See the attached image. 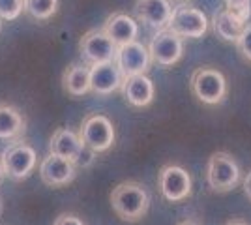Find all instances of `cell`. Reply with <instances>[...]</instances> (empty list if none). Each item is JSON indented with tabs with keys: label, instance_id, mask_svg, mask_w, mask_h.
Here are the masks:
<instances>
[{
	"label": "cell",
	"instance_id": "obj_1",
	"mask_svg": "<svg viewBox=\"0 0 251 225\" xmlns=\"http://www.w3.org/2000/svg\"><path fill=\"white\" fill-rule=\"evenodd\" d=\"M111 206L120 220L135 224L147 216L148 206H150V195L141 182L126 180L111 192Z\"/></svg>",
	"mask_w": 251,
	"mask_h": 225
},
{
	"label": "cell",
	"instance_id": "obj_2",
	"mask_svg": "<svg viewBox=\"0 0 251 225\" xmlns=\"http://www.w3.org/2000/svg\"><path fill=\"white\" fill-rule=\"evenodd\" d=\"M189 88L199 101L206 105H218L227 96V79L220 70L202 66L193 72L189 79Z\"/></svg>",
	"mask_w": 251,
	"mask_h": 225
},
{
	"label": "cell",
	"instance_id": "obj_3",
	"mask_svg": "<svg viewBox=\"0 0 251 225\" xmlns=\"http://www.w3.org/2000/svg\"><path fill=\"white\" fill-rule=\"evenodd\" d=\"M240 167L229 152H214L206 163V182L210 190L227 193L240 182Z\"/></svg>",
	"mask_w": 251,
	"mask_h": 225
},
{
	"label": "cell",
	"instance_id": "obj_4",
	"mask_svg": "<svg viewBox=\"0 0 251 225\" xmlns=\"http://www.w3.org/2000/svg\"><path fill=\"white\" fill-rule=\"evenodd\" d=\"M2 165H4V173L6 176L11 180H25L28 178L36 165H38V154L34 147H30L28 143L19 141L13 143L11 147L2 152Z\"/></svg>",
	"mask_w": 251,
	"mask_h": 225
},
{
	"label": "cell",
	"instance_id": "obj_5",
	"mask_svg": "<svg viewBox=\"0 0 251 225\" xmlns=\"http://www.w3.org/2000/svg\"><path fill=\"white\" fill-rule=\"evenodd\" d=\"M79 53L86 66L105 64V62L116 60L118 45L103 32V28H100V30L92 28L86 34H83V38L79 42Z\"/></svg>",
	"mask_w": 251,
	"mask_h": 225
},
{
	"label": "cell",
	"instance_id": "obj_6",
	"mask_svg": "<svg viewBox=\"0 0 251 225\" xmlns=\"http://www.w3.org/2000/svg\"><path fill=\"white\" fill-rule=\"evenodd\" d=\"M79 135L83 145L90 147L96 152H105L115 145L116 131L115 126L111 122V118L100 113H92L88 117H84L83 124L79 128Z\"/></svg>",
	"mask_w": 251,
	"mask_h": 225
},
{
	"label": "cell",
	"instance_id": "obj_7",
	"mask_svg": "<svg viewBox=\"0 0 251 225\" xmlns=\"http://www.w3.org/2000/svg\"><path fill=\"white\" fill-rule=\"evenodd\" d=\"M157 188L163 199H167L169 203H180L191 195L193 180L184 167L169 163L165 167H161V171L157 175Z\"/></svg>",
	"mask_w": 251,
	"mask_h": 225
},
{
	"label": "cell",
	"instance_id": "obj_8",
	"mask_svg": "<svg viewBox=\"0 0 251 225\" xmlns=\"http://www.w3.org/2000/svg\"><path fill=\"white\" fill-rule=\"evenodd\" d=\"M169 30H173L182 40L184 38L197 40V38H202L208 30V17L204 15V11L195 6L180 4V6H175Z\"/></svg>",
	"mask_w": 251,
	"mask_h": 225
},
{
	"label": "cell",
	"instance_id": "obj_9",
	"mask_svg": "<svg viewBox=\"0 0 251 225\" xmlns=\"http://www.w3.org/2000/svg\"><path fill=\"white\" fill-rule=\"evenodd\" d=\"M148 51H150V58H152L154 64L169 68V66L176 64L182 58L184 40L180 36H176L173 30L165 28V30H159V32L154 34L152 42L148 45Z\"/></svg>",
	"mask_w": 251,
	"mask_h": 225
},
{
	"label": "cell",
	"instance_id": "obj_10",
	"mask_svg": "<svg viewBox=\"0 0 251 225\" xmlns=\"http://www.w3.org/2000/svg\"><path fill=\"white\" fill-rule=\"evenodd\" d=\"M133 11L137 21L159 32L169 28L175 6L171 4V0H137Z\"/></svg>",
	"mask_w": 251,
	"mask_h": 225
},
{
	"label": "cell",
	"instance_id": "obj_11",
	"mask_svg": "<svg viewBox=\"0 0 251 225\" xmlns=\"http://www.w3.org/2000/svg\"><path fill=\"white\" fill-rule=\"evenodd\" d=\"M115 62L124 77H133V75H147L152 58L147 45H143L141 42H131L118 47Z\"/></svg>",
	"mask_w": 251,
	"mask_h": 225
},
{
	"label": "cell",
	"instance_id": "obj_12",
	"mask_svg": "<svg viewBox=\"0 0 251 225\" xmlns=\"http://www.w3.org/2000/svg\"><path fill=\"white\" fill-rule=\"evenodd\" d=\"M77 167L74 161L60 158L56 154H47L40 163V178L43 184L51 186V188H62L74 182L75 175H77Z\"/></svg>",
	"mask_w": 251,
	"mask_h": 225
},
{
	"label": "cell",
	"instance_id": "obj_13",
	"mask_svg": "<svg viewBox=\"0 0 251 225\" xmlns=\"http://www.w3.org/2000/svg\"><path fill=\"white\" fill-rule=\"evenodd\" d=\"M124 75L116 62H105V64L90 66V88L94 94L109 96L115 90L122 88L124 85Z\"/></svg>",
	"mask_w": 251,
	"mask_h": 225
},
{
	"label": "cell",
	"instance_id": "obj_14",
	"mask_svg": "<svg viewBox=\"0 0 251 225\" xmlns=\"http://www.w3.org/2000/svg\"><path fill=\"white\" fill-rule=\"evenodd\" d=\"M103 32L113 40V42L122 47L131 42H137L139 36V21L127 15L124 11H116L113 15L107 17L103 25Z\"/></svg>",
	"mask_w": 251,
	"mask_h": 225
},
{
	"label": "cell",
	"instance_id": "obj_15",
	"mask_svg": "<svg viewBox=\"0 0 251 225\" xmlns=\"http://www.w3.org/2000/svg\"><path fill=\"white\" fill-rule=\"evenodd\" d=\"M122 94L126 101L133 107H147L152 103L156 88L152 79L147 75H133V77H126L124 85H122Z\"/></svg>",
	"mask_w": 251,
	"mask_h": 225
},
{
	"label": "cell",
	"instance_id": "obj_16",
	"mask_svg": "<svg viewBox=\"0 0 251 225\" xmlns=\"http://www.w3.org/2000/svg\"><path fill=\"white\" fill-rule=\"evenodd\" d=\"M83 147L84 145L83 141H81V135L77 131L68 128H58L52 133L51 143H49V152L60 156V158L74 161Z\"/></svg>",
	"mask_w": 251,
	"mask_h": 225
},
{
	"label": "cell",
	"instance_id": "obj_17",
	"mask_svg": "<svg viewBox=\"0 0 251 225\" xmlns=\"http://www.w3.org/2000/svg\"><path fill=\"white\" fill-rule=\"evenodd\" d=\"M26 129V118L17 107L0 103V141L19 139Z\"/></svg>",
	"mask_w": 251,
	"mask_h": 225
},
{
	"label": "cell",
	"instance_id": "obj_18",
	"mask_svg": "<svg viewBox=\"0 0 251 225\" xmlns=\"http://www.w3.org/2000/svg\"><path fill=\"white\" fill-rule=\"evenodd\" d=\"M212 26L218 38H221L223 42H238L240 40L244 28L248 26V23L242 21L240 17H236L234 13H230L227 8L225 10L216 11L214 19H212Z\"/></svg>",
	"mask_w": 251,
	"mask_h": 225
},
{
	"label": "cell",
	"instance_id": "obj_19",
	"mask_svg": "<svg viewBox=\"0 0 251 225\" xmlns=\"http://www.w3.org/2000/svg\"><path fill=\"white\" fill-rule=\"evenodd\" d=\"M64 90L74 98H81L90 92V66L86 64H72L64 70L62 75Z\"/></svg>",
	"mask_w": 251,
	"mask_h": 225
},
{
	"label": "cell",
	"instance_id": "obj_20",
	"mask_svg": "<svg viewBox=\"0 0 251 225\" xmlns=\"http://www.w3.org/2000/svg\"><path fill=\"white\" fill-rule=\"evenodd\" d=\"M58 11V0H25V13L36 21H47Z\"/></svg>",
	"mask_w": 251,
	"mask_h": 225
},
{
	"label": "cell",
	"instance_id": "obj_21",
	"mask_svg": "<svg viewBox=\"0 0 251 225\" xmlns=\"http://www.w3.org/2000/svg\"><path fill=\"white\" fill-rule=\"evenodd\" d=\"M25 11V0H0V19L13 21Z\"/></svg>",
	"mask_w": 251,
	"mask_h": 225
},
{
	"label": "cell",
	"instance_id": "obj_22",
	"mask_svg": "<svg viewBox=\"0 0 251 225\" xmlns=\"http://www.w3.org/2000/svg\"><path fill=\"white\" fill-rule=\"evenodd\" d=\"M225 8L236 17H240L242 21L248 23L251 15V0H225Z\"/></svg>",
	"mask_w": 251,
	"mask_h": 225
},
{
	"label": "cell",
	"instance_id": "obj_23",
	"mask_svg": "<svg viewBox=\"0 0 251 225\" xmlns=\"http://www.w3.org/2000/svg\"><path fill=\"white\" fill-rule=\"evenodd\" d=\"M236 47H238V51H240L242 56H244L248 62H251V25H248V26L244 28L240 40L236 42Z\"/></svg>",
	"mask_w": 251,
	"mask_h": 225
},
{
	"label": "cell",
	"instance_id": "obj_24",
	"mask_svg": "<svg viewBox=\"0 0 251 225\" xmlns=\"http://www.w3.org/2000/svg\"><path fill=\"white\" fill-rule=\"evenodd\" d=\"M96 150H92L90 147H86L84 145L83 149H81V152L77 154V158L74 160V165L75 167H83V169H86V167H90L92 163L96 161Z\"/></svg>",
	"mask_w": 251,
	"mask_h": 225
},
{
	"label": "cell",
	"instance_id": "obj_25",
	"mask_svg": "<svg viewBox=\"0 0 251 225\" xmlns=\"http://www.w3.org/2000/svg\"><path fill=\"white\" fill-rule=\"evenodd\" d=\"M52 225H84L81 218H77L75 214H60Z\"/></svg>",
	"mask_w": 251,
	"mask_h": 225
},
{
	"label": "cell",
	"instance_id": "obj_26",
	"mask_svg": "<svg viewBox=\"0 0 251 225\" xmlns=\"http://www.w3.org/2000/svg\"><path fill=\"white\" fill-rule=\"evenodd\" d=\"M244 192L248 195V199L251 201V171L246 175V178H244Z\"/></svg>",
	"mask_w": 251,
	"mask_h": 225
},
{
	"label": "cell",
	"instance_id": "obj_27",
	"mask_svg": "<svg viewBox=\"0 0 251 225\" xmlns=\"http://www.w3.org/2000/svg\"><path fill=\"white\" fill-rule=\"evenodd\" d=\"M227 225H248L246 222H242V220H230Z\"/></svg>",
	"mask_w": 251,
	"mask_h": 225
},
{
	"label": "cell",
	"instance_id": "obj_28",
	"mask_svg": "<svg viewBox=\"0 0 251 225\" xmlns=\"http://www.w3.org/2000/svg\"><path fill=\"white\" fill-rule=\"evenodd\" d=\"M4 175H6V173H4V165H2V160H0V182H2V178H4Z\"/></svg>",
	"mask_w": 251,
	"mask_h": 225
},
{
	"label": "cell",
	"instance_id": "obj_29",
	"mask_svg": "<svg viewBox=\"0 0 251 225\" xmlns=\"http://www.w3.org/2000/svg\"><path fill=\"white\" fill-rule=\"evenodd\" d=\"M178 225H197L195 222H191V220H186V222H180Z\"/></svg>",
	"mask_w": 251,
	"mask_h": 225
},
{
	"label": "cell",
	"instance_id": "obj_30",
	"mask_svg": "<svg viewBox=\"0 0 251 225\" xmlns=\"http://www.w3.org/2000/svg\"><path fill=\"white\" fill-rule=\"evenodd\" d=\"M0 212H2V203H0Z\"/></svg>",
	"mask_w": 251,
	"mask_h": 225
}]
</instances>
